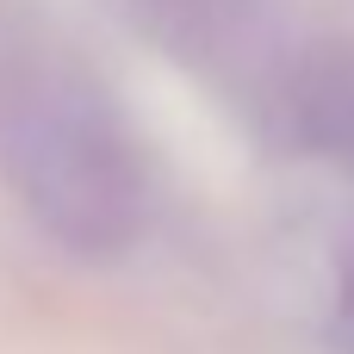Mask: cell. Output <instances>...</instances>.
Returning <instances> with one entry per match:
<instances>
[{"label":"cell","instance_id":"2","mask_svg":"<svg viewBox=\"0 0 354 354\" xmlns=\"http://www.w3.org/2000/svg\"><path fill=\"white\" fill-rule=\"evenodd\" d=\"M286 112L305 149L330 162H354V44H324L299 62Z\"/></svg>","mask_w":354,"mask_h":354},{"label":"cell","instance_id":"3","mask_svg":"<svg viewBox=\"0 0 354 354\" xmlns=\"http://www.w3.org/2000/svg\"><path fill=\"white\" fill-rule=\"evenodd\" d=\"M336 342L354 354V268L342 274V292H336Z\"/></svg>","mask_w":354,"mask_h":354},{"label":"cell","instance_id":"1","mask_svg":"<svg viewBox=\"0 0 354 354\" xmlns=\"http://www.w3.org/2000/svg\"><path fill=\"white\" fill-rule=\"evenodd\" d=\"M0 174L19 212L81 261L124 255L149 224L143 143L68 56H19L0 75Z\"/></svg>","mask_w":354,"mask_h":354}]
</instances>
